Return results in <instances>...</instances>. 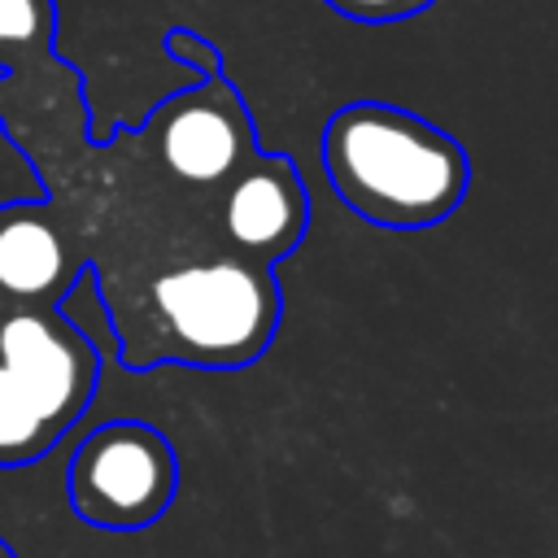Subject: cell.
Returning <instances> with one entry per match:
<instances>
[{"label": "cell", "mask_w": 558, "mask_h": 558, "mask_svg": "<svg viewBox=\"0 0 558 558\" xmlns=\"http://www.w3.org/2000/svg\"><path fill=\"white\" fill-rule=\"evenodd\" d=\"M283 318L275 266L231 248L161 266L118 323V357L131 371L183 362L201 371L253 366Z\"/></svg>", "instance_id": "1"}, {"label": "cell", "mask_w": 558, "mask_h": 558, "mask_svg": "<svg viewBox=\"0 0 558 558\" xmlns=\"http://www.w3.org/2000/svg\"><path fill=\"white\" fill-rule=\"evenodd\" d=\"M323 170L349 214L388 231L445 222L471 187L462 140L388 100H349L327 118Z\"/></svg>", "instance_id": "2"}, {"label": "cell", "mask_w": 558, "mask_h": 558, "mask_svg": "<svg viewBox=\"0 0 558 558\" xmlns=\"http://www.w3.org/2000/svg\"><path fill=\"white\" fill-rule=\"evenodd\" d=\"M87 122L83 74L57 57V0H0V126L52 170Z\"/></svg>", "instance_id": "3"}, {"label": "cell", "mask_w": 558, "mask_h": 558, "mask_svg": "<svg viewBox=\"0 0 558 558\" xmlns=\"http://www.w3.org/2000/svg\"><path fill=\"white\" fill-rule=\"evenodd\" d=\"M179 493V453L144 418H113L87 432L65 466L70 510L100 532L153 527Z\"/></svg>", "instance_id": "4"}, {"label": "cell", "mask_w": 558, "mask_h": 558, "mask_svg": "<svg viewBox=\"0 0 558 558\" xmlns=\"http://www.w3.org/2000/svg\"><path fill=\"white\" fill-rule=\"evenodd\" d=\"M131 140L187 187H222L257 153L253 113L222 70L196 74L192 87L166 96Z\"/></svg>", "instance_id": "5"}, {"label": "cell", "mask_w": 558, "mask_h": 558, "mask_svg": "<svg viewBox=\"0 0 558 558\" xmlns=\"http://www.w3.org/2000/svg\"><path fill=\"white\" fill-rule=\"evenodd\" d=\"M0 371L65 436L96 397L100 349L61 305L0 310Z\"/></svg>", "instance_id": "6"}, {"label": "cell", "mask_w": 558, "mask_h": 558, "mask_svg": "<svg viewBox=\"0 0 558 558\" xmlns=\"http://www.w3.org/2000/svg\"><path fill=\"white\" fill-rule=\"evenodd\" d=\"M222 235L227 248L275 266L292 257L310 231V196L296 161L288 153H253L227 183H222Z\"/></svg>", "instance_id": "7"}, {"label": "cell", "mask_w": 558, "mask_h": 558, "mask_svg": "<svg viewBox=\"0 0 558 558\" xmlns=\"http://www.w3.org/2000/svg\"><path fill=\"white\" fill-rule=\"evenodd\" d=\"M83 275L87 262L52 196L0 205V310L61 305Z\"/></svg>", "instance_id": "8"}, {"label": "cell", "mask_w": 558, "mask_h": 558, "mask_svg": "<svg viewBox=\"0 0 558 558\" xmlns=\"http://www.w3.org/2000/svg\"><path fill=\"white\" fill-rule=\"evenodd\" d=\"M61 436L39 418V410L9 384L0 371V466H31L39 462Z\"/></svg>", "instance_id": "9"}, {"label": "cell", "mask_w": 558, "mask_h": 558, "mask_svg": "<svg viewBox=\"0 0 558 558\" xmlns=\"http://www.w3.org/2000/svg\"><path fill=\"white\" fill-rule=\"evenodd\" d=\"M161 52H166L170 61H179V65H192L196 74H218V70H222L218 44H209L205 35H196V31H187V26H170V31L161 35Z\"/></svg>", "instance_id": "10"}, {"label": "cell", "mask_w": 558, "mask_h": 558, "mask_svg": "<svg viewBox=\"0 0 558 558\" xmlns=\"http://www.w3.org/2000/svg\"><path fill=\"white\" fill-rule=\"evenodd\" d=\"M340 17L362 22V26H388V22H405L418 17L423 9H432V0H327Z\"/></svg>", "instance_id": "11"}, {"label": "cell", "mask_w": 558, "mask_h": 558, "mask_svg": "<svg viewBox=\"0 0 558 558\" xmlns=\"http://www.w3.org/2000/svg\"><path fill=\"white\" fill-rule=\"evenodd\" d=\"M0 558H17V554H13V545H9L4 536H0Z\"/></svg>", "instance_id": "12"}]
</instances>
